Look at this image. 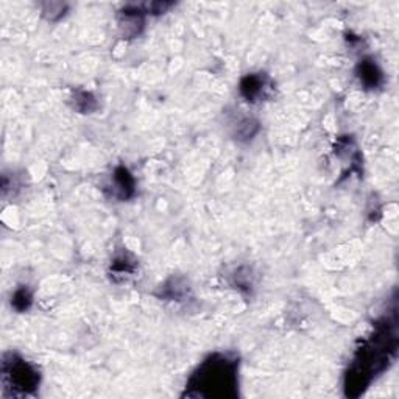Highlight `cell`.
I'll return each instance as SVG.
<instances>
[{
    "label": "cell",
    "instance_id": "obj_3",
    "mask_svg": "<svg viewBox=\"0 0 399 399\" xmlns=\"http://www.w3.org/2000/svg\"><path fill=\"white\" fill-rule=\"evenodd\" d=\"M2 379L5 390H11L12 395H30L40 384V373L27 360L8 354L2 364Z\"/></svg>",
    "mask_w": 399,
    "mask_h": 399
},
{
    "label": "cell",
    "instance_id": "obj_2",
    "mask_svg": "<svg viewBox=\"0 0 399 399\" xmlns=\"http://www.w3.org/2000/svg\"><path fill=\"white\" fill-rule=\"evenodd\" d=\"M239 362L225 354H214L203 362L186 385L187 396L236 398Z\"/></svg>",
    "mask_w": 399,
    "mask_h": 399
},
{
    "label": "cell",
    "instance_id": "obj_5",
    "mask_svg": "<svg viewBox=\"0 0 399 399\" xmlns=\"http://www.w3.org/2000/svg\"><path fill=\"white\" fill-rule=\"evenodd\" d=\"M357 77L360 80V83H364L366 87H371V90L382 83L381 69H379L376 62L371 60L360 61V65L357 67Z\"/></svg>",
    "mask_w": 399,
    "mask_h": 399
},
{
    "label": "cell",
    "instance_id": "obj_6",
    "mask_svg": "<svg viewBox=\"0 0 399 399\" xmlns=\"http://www.w3.org/2000/svg\"><path fill=\"white\" fill-rule=\"evenodd\" d=\"M112 186L114 192H116L120 200L131 197L133 192H135V181H133L130 172L125 167H119L116 172H114Z\"/></svg>",
    "mask_w": 399,
    "mask_h": 399
},
{
    "label": "cell",
    "instance_id": "obj_7",
    "mask_svg": "<svg viewBox=\"0 0 399 399\" xmlns=\"http://www.w3.org/2000/svg\"><path fill=\"white\" fill-rule=\"evenodd\" d=\"M31 300H33V296L28 292V289H19L16 290L15 296H12V301L11 304L15 306V309H17L19 312H24V310H27L31 304Z\"/></svg>",
    "mask_w": 399,
    "mask_h": 399
},
{
    "label": "cell",
    "instance_id": "obj_4",
    "mask_svg": "<svg viewBox=\"0 0 399 399\" xmlns=\"http://www.w3.org/2000/svg\"><path fill=\"white\" fill-rule=\"evenodd\" d=\"M267 78L261 77V75H248V77H245L242 83H240V94H242L246 100L251 101V103L264 99L265 94H267Z\"/></svg>",
    "mask_w": 399,
    "mask_h": 399
},
{
    "label": "cell",
    "instance_id": "obj_1",
    "mask_svg": "<svg viewBox=\"0 0 399 399\" xmlns=\"http://www.w3.org/2000/svg\"><path fill=\"white\" fill-rule=\"evenodd\" d=\"M396 353V321L384 320L376 332L360 348L346 375V395L357 396L368 387L373 377L387 368Z\"/></svg>",
    "mask_w": 399,
    "mask_h": 399
}]
</instances>
